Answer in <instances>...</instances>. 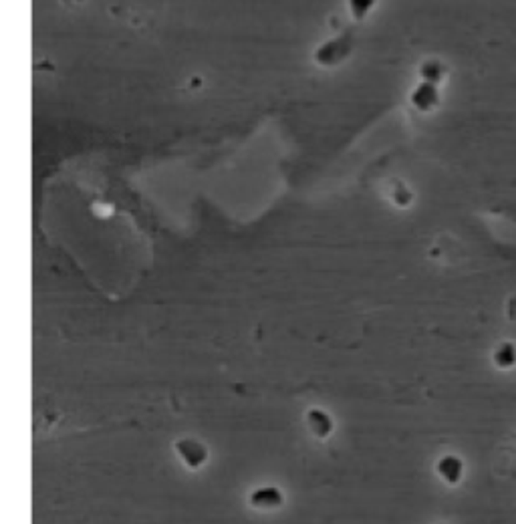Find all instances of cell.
Returning <instances> with one entry per match:
<instances>
[{"label": "cell", "instance_id": "1", "mask_svg": "<svg viewBox=\"0 0 516 524\" xmlns=\"http://www.w3.org/2000/svg\"><path fill=\"white\" fill-rule=\"evenodd\" d=\"M176 452L179 454V458L184 460V464L188 468H200L206 464L208 460V450L202 446L200 442H196L192 438H184V440H177L176 442Z\"/></svg>", "mask_w": 516, "mask_h": 524}, {"label": "cell", "instance_id": "2", "mask_svg": "<svg viewBox=\"0 0 516 524\" xmlns=\"http://www.w3.org/2000/svg\"><path fill=\"white\" fill-rule=\"evenodd\" d=\"M435 472H437V476L446 484L456 486L464 478V460L460 458V456H456V454H446V456H442V458L437 460Z\"/></svg>", "mask_w": 516, "mask_h": 524}, {"label": "cell", "instance_id": "3", "mask_svg": "<svg viewBox=\"0 0 516 524\" xmlns=\"http://www.w3.org/2000/svg\"><path fill=\"white\" fill-rule=\"evenodd\" d=\"M285 496L276 486H262L250 494V504L254 508H278L283 506Z\"/></svg>", "mask_w": 516, "mask_h": 524}, {"label": "cell", "instance_id": "4", "mask_svg": "<svg viewBox=\"0 0 516 524\" xmlns=\"http://www.w3.org/2000/svg\"><path fill=\"white\" fill-rule=\"evenodd\" d=\"M492 363L502 369V371H510L516 367V345L512 341H502L494 347L492 351Z\"/></svg>", "mask_w": 516, "mask_h": 524}, {"label": "cell", "instance_id": "5", "mask_svg": "<svg viewBox=\"0 0 516 524\" xmlns=\"http://www.w3.org/2000/svg\"><path fill=\"white\" fill-rule=\"evenodd\" d=\"M306 424L317 438H327L333 432V420L327 411L311 410L306 413Z\"/></svg>", "mask_w": 516, "mask_h": 524}, {"label": "cell", "instance_id": "6", "mask_svg": "<svg viewBox=\"0 0 516 524\" xmlns=\"http://www.w3.org/2000/svg\"><path fill=\"white\" fill-rule=\"evenodd\" d=\"M414 103L421 107V109H426V107H430L432 105V101H434V89L430 87V85H421L419 89H416V93H414Z\"/></svg>", "mask_w": 516, "mask_h": 524}, {"label": "cell", "instance_id": "7", "mask_svg": "<svg viewBox=\"0 0 516 524\" xmlns=\"http://www.w3.org/2000/svg\"><path fill=\"white\" fill-rule=\"evenodd\" d=\"M375 0H349V8L353 13L355 18H365L373 8Z\"/></svg>", "mask_w": 516, "mask_h": 524}]
</instances>
